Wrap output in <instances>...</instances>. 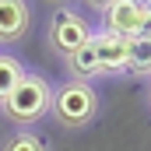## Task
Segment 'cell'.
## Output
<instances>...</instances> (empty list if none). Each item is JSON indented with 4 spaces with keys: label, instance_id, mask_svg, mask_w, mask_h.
Masks as SVG:
<instances>
[{
    "label": "cell",
    "instance_id": "obj_2",
    "mask_svg": "<svg viewBox=\"0 0 151 151\" xmlns=\"http://www.w3.org/2000/svg\"><path fill=\"white\" fill-rule=\"evenodd\" d=\"M49 106H53V88H49L46 77H39V74H25L18 81V88L0 102V109L7 113V119H14L18 127L39 123L49 113Z\"/></svg>",
    "mask_w": 151,
    "mask_h": 151
},
{
    "label": "cell",
    "instance_id": "obj_5",
    "mask_svg": "<svg viewBox=\"0 0 151 151\" xmlns=\"http://www.w3.org/2000/svg\"><path fill=\"white\" fill-rule=\"evenodd\" d=\"M91 42H95L102 74H123L127 70V42L130 39H119L113 32H91Z\"/></svg>",
    "mask_w": 151,
    "mask_h": 151
},
{
    "label": "cell",
    "instance_id": "obj_4",
    "mask_svg": "<svg viewBox=\"0 0 151 151\" xmlns=\"http://www.w3.org/2000/svg\"><path fill=\"white\" fill-rule=\"evenodd\" d=\"M106 28L102 32H113L119 39H137L144 28V18H148V4L144 0H113L106 4Z\"/></svg>",
    "mask_w": 151,
    "mask_h": 151
},
{
    "label": "cell",
    "instance_id": "obj_10",
    "mask_svg": "<svg viewBox=\"0 0 151 151\" xmlns=\"http://www.w3.org/2000/svg\"><path fill=\"white\" fill-rule=\"evenodd\" d=\"M0 151H49V148H46V141H42L39 134L18 130V134H11V137L0 144Z\"/></svg>",
    "mask_w": 151,
    "mask_h": 151
},
{
    "label": "cell",
    "instance_id": "obj_1",
    "mask_svg": "<svg viewBox=\"0 0 151 151\" xmlns=\"http://www.w3.org/2000/svg\"><path fill=\"white\" fill-rule=\"evenodd\" d=\"M49 113L56 116L60 127L81 130V127L95 123V116H99V95H95V88H91L88 81H74V77H70V81H63V84L53 91Z\"/></svg>",
    "mask_w": 151,
    "mask_h": 151
},
{
    "label": "cell",
    "instance_id": "obj_9",
    "mask_svg": "<svg viewBox=\"0 0 151 151\" xmlns=\"http://www.w3.org/2000/svg\"><path fill=\"white\" fill-rule=\"evenodd\" d=\"M25 77V67H21V60L18 56H11V53H0V102L18 88V81Z\"/></svg>",
    "mask_w": 151,
    "mask_h": 151
},
{
    "label": "cell",
    "instance_id": "obj_6",
    "mask_svg": "<svg viewBox=\"0 0 151 151\" xmlns=\"http://www.w3.org/2000/svg\"><path fill=\"white\" fill-rule=\"evenodd\" d=\"M32 25V7L25 0H0V42H18Z\"/></svg>",
    "mask_w": 151,
    "mask_h": 151
},
{
    "label": "cell",
    "instance_id": "obj_7",
    "mask_svg": "<svg viewBox=\"0 0 151 151\" xmlns=\"http://www.w3.org/2000/svg\"><path fill=\"white\" fill-rule=\"evenodd\" d=\"M67 67H70L74 81H91V77L102 74V67H99V53H95V42H91V39H88L74 56L67 60Z\"/></svg>",
    "mask_w": 151,
    "mask_h": 151
},
{
    "label": "cell",
    "instance_id": "obj_8",
    "mask_svg": "<svg viewBox=\"0 0 151 151\" xmlns=\"http://www.w3.org/2000/svg\"><path fill=\"white\" fill-rule=\"evenodd\" d=\"M127 70L130 74H151V39H130L127 42Z\"/></svg>",
    "mask_w": 151,
    "mask_h": 151
},
{
    "label": "cell",
    "instance_id": "obj_11",
    "mask_svg": "<svg viewBox=\"0 0 151 151\" xmlns=\"http://www.w3.org/2000/svg\"><path fill=\"white\" fill-rule=\"evenodd\" d=\"M137 39H151V4H148V18H144V28H141Z\"/></svg>",
    "mask_w": 151,
    "mask_h": 151
},
{
    "label": "cell",
    "instance_id": "obj_3",
    "mask_svg": "<svg viewBox=\"0 0 151 151\" xmlns=\"http://www.w3.org/2000/svg\"><path fill=\"white\" fill-rule=\"evenodd\" d=\"M91 39V25L88 18H81L74 7H56L49 25H46V42L53 53H60L63 60H70L77 49Z\"/></svg>",
    "mask_w": 151,
    "mask_h": 151
}]
</instances>
